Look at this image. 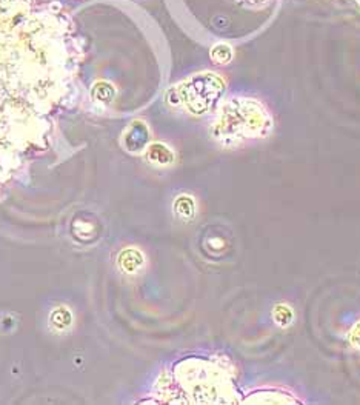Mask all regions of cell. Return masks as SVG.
Returning <instances> with one entry per match:
<instances>
[{
  "instance_id": "obj_4",
  "label": "cell",
  "mask_w": 360,
  "mask_h": 405,
  "mask_svg": "<svg viewBox=\"0 0 360 405\" xmlns=\"http://www.w3.org/2000/svg\"><path fill=\"white\" fill-rule=\"evenodd\" d=\"M150 142V130L145 122L134 121L123 133V147L130 152H140Z\"/></svg>"
},
{
  "instance_id": "obj_6",
  "label": "cell",
  "mask_w": 360,
  "mask_h": 405,
  "mask_svg": "<svg viewBox=\"0 0 360 405\" xmlns=\"http://www.w3.org/2000/svg\"><path fill=\"white\" fill-rule=\"evenodd\" d=\"M273 318L279 327H288L291 326V322L294 321V311L291 307H288L285 304H279L273 311Z\"/></svg>"
},
{
  "instance_id": "obj_2",
  "label": "cell",
  "mask_w": 360,
  "mask_h": 405,
  "mask_svg": "<svg viewBox=\"0 0 360 405\" xmlns=\"http://www.w3.org/2000/svg\"><path fill=\"white\" fill-rule=\"evenodd\" d=\"M273 128L265 106L254 99H231L223 105L214 123V136L223 145H239L253 139H264Z\"/></svg>"
},
{
  "instance_id": "obj_5",
  "label": "cell",
  "mask_w": 360,
  "mask_h": 405,
  "mask_svg": "<svg viewBox=\"0 0 360 405\" xmlns=\"http://www.w3.org/2000/svg\"><path fill=\"white\" fill-rule=\"evenodd\" d=\"M147 157L151 164L160 167L173 164L174 160L173 151H171L167 145H164V143H152V145H150L147 151Z\"/></svg>"
},
{
  "instance_id": "obj_7",
  "label": "cell",
  "mask_w": 360,
  "mask_h": 405,
  "mask_svg": "<svg viewBox=\"0 0 360 405\" xmlns=\"http://www.w3.org/2000/svg\"><path fill=\"white\" fill-rule=\"evenodd\" d=\"M211 59L219 65H225L232 59V48L227 43H218L211 50Z\"/></svg>"
},
{
  "instance_id": "obj_10",
  "label": "cell",
  "mask_w": 360,
  "mask_h": 405,
  "mask_svg": "<svg viewBox=\"0 0 360 405\" xmlns=\"http://www.w3.org/2000/svg\"><path fill=\"white\" fill-rule=\"evenodd\" d=\"M349 342H351V345H353L354 348L360 350V321L356 323L353 331H351Z\"/></svg>"
},
{
  "instance_id": "obj_1",
  "label": "cell",
  "mask_w": 360,
  "mask_h": 405,
  "mask_svg": "<svg viewBox=\"0 0 360 405\" xmlns=\"http://www.w3.org/2000/svg\"><path fill=\"white\" fill-rule=\"evenodd\" d=\"M82 54L67 8L0 0V177L45 147L51 114L69 94Z\"/></svg>"
},
{
  "instance_id": "obj_3",
  "label": "cell",
  "mask_w": 360,
  "mask_h": 405,
  "mask_svg": "<svg viewBox=\"0 0 360 405\" xmlns=\"http://www.w3.org/2000/svg\"><path fill=\"white\" fill-rule=\"evenodd\" d=\"M225 85L215 74H197L177 89L179 101L194 114H203L223 94Z\"/></svg>"
},
{
  "instance_id": "obj_9",
  "label": "cell",
  "mask_w": 360,
  "mask_h": 405,
  "mask_svg": "<svg viewBox=\"0 0 360 405\" xmlns=\"http://www.w3.org/2000/svg\"><path fill=\"white\" fill-rule=\"evenodd\" d=\"M176 211L180 216H184V218H190V216H193L194 202L191 201V197H186V196L179 197V201L176 202Z\"/></svg>"
},
{
  "instance_id": "obj_8",
  "label": "cell",
  "mask_w": 360,
  "mask_h": 405,
  "mask_svg": "<svg viewBox=\"0 0 360 405\" xmlns=\"http://www.w3.org/2000/svg\"><path fill=\"white\" fill-rule=\"evenodd\" d=\"M116 96L113 85L108 82H99L93 88V97L101 102H111Z\"/></svg>"
}]
</instances>
